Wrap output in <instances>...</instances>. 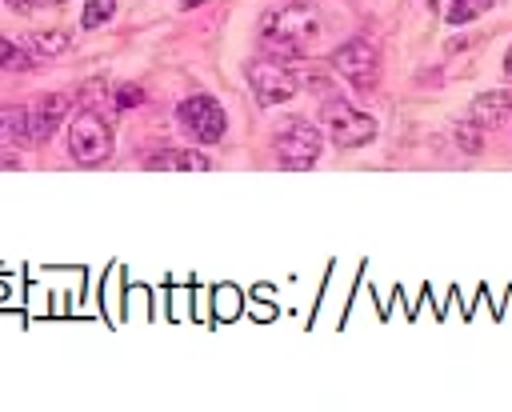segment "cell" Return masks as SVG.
<instances>
[{
    "label": "cell",
    "mask_w": 512,
    "mask_h": 412,
    "mask_svg": "<svg viewBox=\"0 0 512 412\" xmlns=\"http://www.w3.org/2000/svg\"><path fill=\"white\" fill-rule=\"evenodd\" d=\"M452 136H456V144H460L468 156H476V152L484 148V136H480V124H476V120H456Z\"/></svg>",
    "instance_id": "cell-13"
},
{
    "label": "cell",
    "mask_w": 512,
    "mask_h": 412,
    "mask_svg": "<svg viewBox=\"0 0 512 412\" xmlns=\"http://www.w3.org/2000/svg\"><path fill=\"white\" fill-rule=\"evenodd\" d=\"M144 104V88L140 84H120L116 88V108H136Z\"/></svg>",
    "instance_id": "cell-17"
},
{
    "label": "cell",
    "mask_w": 512,
    "mask_h": 412,
    "mask_svg": "<svg viewBox=\"0 0 512 412\" xmlns=\"http://www.w3.org/2000/svg\"><path fill=\"white\" fill-rule=\"evenodd\" d=\"M320 124H324V132L332 136L336 148H364L368 140H376V120L368 112H360L352 100H340V96H328L320 104Z\"/></svg>",
    "instance_id": "cell-2"
},
{
    "label": "cell",
    "mask_w": 512,
    "mask_h": 412,
    "mask_svg": "<svg viewBox=\"0 0 512 412\" xmlns=\"http://www.w3.org/2000/svg\"><path fill=\"white\" fill-rule=\"evenodd\" d=\"M504 72L512 76V48H508V56H504Z\"/></svg>",
    "instance_id": "cell-19"
},
{
    "label": "cell",
    "mask_w": 512,
    "mask_h": 412,
    "mask_svg": "<svg viewBox=\"0 0 512 412\" xmlns=\"http://www.w3.org/2000/svg\"><path fill=\"white\" fill-rule=\"evenodd\" d=\"M112 16H116V0H88L84 12H80V24H84V28H100V24H108Z\"/></svg>",
    "instance_id": "cell-14"
},
{
    "label": "cell",
    "mask_w": 512,
    "mask_h": 412,
    "mask_svg": "<svg viewBox=\"0 0 512 412\" xmlns=\"http://www.w3.org/2000/svg\"><path fill=\"white\" fill-rule=\"evenodd\" d=\"M488 8V0H452L448 8V24H468L472 16H480Z\"/></svg>",
    "instance_id": "cell-16"
},
{
    "label": "cell",
    "mask_w": 512,
    "mask_h": 412,
    "mask_svg": "<svg viewBox=\"0 0 512 412\" xmlns=\"http://www.w3.org/2000/svg\"><path fill=\"white\" fill-rule=\"evenodd\" d=\"M332 68L352 84V88H372L376 84V76H380V52L364 40V36H352L348 44H340L336 52H332Z\"/></svg>",
    "instance_id": "cell-5"
},
{
    "label": "cell",
    "mask_w": 512,
    "mask_h": 412,
    "mask_svg": "<svg viewBox=\"0 0 512 412\" xmlns=\"http://www.w3.org/2000/svg\"><path fill=\"white\" fill-rule=\"evenodd\" d=\"M144 168H148V172H208L212 164H208V156H200V152L164 148V152H152Z\"/></svg>",
    "instance_id": "cell-9"
},
{
    "label": "cell",
    "mask_w": 512,
    "mask_h": 412,
    "mask_svg": "<svg viewBox=\"0 0 512 412\" xmlns=\"http://www.w3.org/2000/svg\"><path fill=\"white\" fill-rule=\"evenodd\" d=\"M64 116H68V96H64V92H48V96L36 104V112L28 116V140L44 144V140L64 124Z\"/></svg>",
    "instance_id": "cell-8"
},
{
    "label": "cell",
    "mask_w": 512,
    "mask_h": 412,
    "mask_svg": "<svg viewBox=\"0 0 512 412\" xmlns=\"http://www.w3.org/2000/svg\"><path fill=\"white\" fill-rule=\"evenodd\" d=\"M68 156L84 168H100L112 156V128L100 112L84 108L68 128Z\"/></svg>",
    "instance_id": "cell-3"
},
{
    "label": "cell",
    "mask_w": 512,
    "mask_h": 412,
    "mask_svg": "<svg viewBox=\"0 0 512 412\" xmlns=\"http://www.w3.org/2000/svg\"><path fill=\"white\" fill-rule=\"evenodd\" d=\"M260 36L272 52L296 56L300 48H308L320 36V12L312 4H276V8L264 12Z\"/></svg>",
    "instance_id": "cell-1"
},
{
    "label": "cell",
    "mask_w": 512,
    "mask_h": 412,
    "mask_svg": "<svg viewBox=\"0 0 512 412\" xmlns=\"http://www.w3.org/2000/svg\"><path fill=\"white\" fill-rule=\"evenodd\" d=\"M248 84H252V92H256L260 104H284V100H292L296 88H300L296 72H292L284 60H272V56L248 64Z\"/></svg>",
    "instance_id": "cell-6"
},
{
    "label": "cell",
    "mask_w": 512,
    "mask_h": 412,
    "mask_svg": "<svg viewBox=\"0 0 512 412\" xmlns=\"http://www.w3.org/2000/svg\"><path fill=\"white\" fill-rule=\"evenodd\" d=\"M68 44H72V36L60 32V28H48V32H36V36H32V52H36V56H60Z\"/></svg>",
    "instance_id": "cell-12"
},
{
    "label": "cell",
    "mask_w": 512,
    "mask_h": 412,
    "mask_svg": "<svg viewBox=\"0 0 512 412\" xmlns=\"http://www.w3.org/2000/svg\"><path fill=\"white\" fill-rule=\"evenodd\" d=\"M508 112H512V92H504V88L480 92V96L472 100V120H476L480 128H496V124H504Z\"/></svg>",
    "instance_id": "cell-10"
},
{
    "label": "cell",
    "mask_w": 512,
    "mask_h": 412,
    "mask_svg": "<svg viewBox=\"0 0 512 412\" xmlns=\"http://www.w3.org/2000/svg\"><path fill=\"white\" fill-rule=\"evenodd\" d=\"M28 140V112L20 104L0 108V144H24Z\"/></svg>",
    "instance_id": "cell-11"
},
{
    "label": "cell",
    "mask_w": 512,
    "mask_h": 412,
    "mask_svg": "<svg viewBox=\"0 0 512 412\" xmlns=\"http://www.w3.org/2000/svg\"><path fill=\"white\" fill-rule=\"evenodd\" d=\"M56 0H8L12 12H36V8H52Z\"/></svg>",
    "instance_id": "cell-18"
},
{
    "label": "cell",
    "mask_w": 512,
    "mask_h": 412,
    "mask_svg": "<svg viewBox=\"0 0 512 412\" xmlns=\"http://www.w3.org/2000/svg\"><path fill=\"white\" fill-rule=\"evenodd\" d=\"M176 116L192 132V140H200V144H216L228 132V116H224V108L212 96H188V100H180Z\"/></svg>",
    "instance_id": "cell-7"
},
{
    "label": "cell",
    "mask_w": 512,
    "mask_h": 412,
    "mask_svg": "<svg viewBox=\"0 0 512 412\" xmlns=\"http://www.w3.org/2000/svg\"><path fill=\"white\" fill-rule=\"evenodd\" d=\"M272 148H276L280 168H296V172H304V168H312L316 156H320V128L296 116V120H288V124L276 128Z\"/></svg>",
    "instance_id": "cell-4"
},
{
    "label": "cell",
    "mask_w": 512,
    "mask_h": 412,
    "mask_svg": "<svg viewBox=\"0 0 512 412\" xmlns=\"http://www.w3.org/2000/svg\"><path fill=\"white\" fill-rule=\"evenodd\" d=\"M0 68H12V72H28L32 68V56L20 52L8 36H0Z\"/></svg>",
    "instance_id": "cell-15"
}]
</instances>
